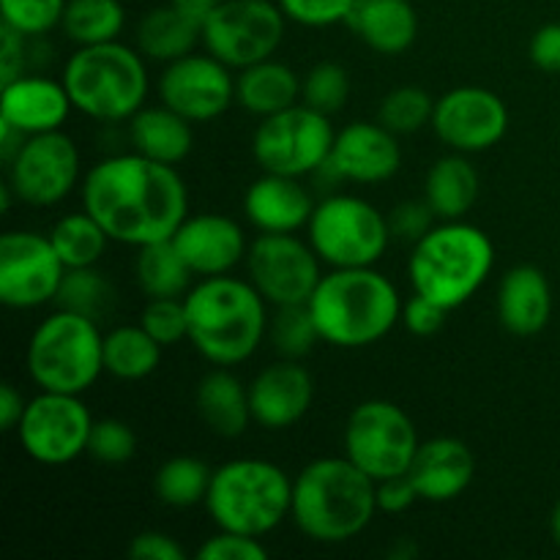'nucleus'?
Returning a JSON list of instances; mask_svg holds the SVG:
<instances>
[{
	"instance_id": "7ed1b4c3",
	"label": "nucleus",
	"mask_w": 560,
	"mask_h": 560,
	"mask_svg": "<svg viewBox=\"0 0 560 560\" xmlns=\"http://www.w3.org/2000/svg\"><path fill=\"white\" fill-rule=\"evenodd\" d=\"M189 342L213 366H238L257 353L268 334V301L249 279H197L184 295Z\"/></svg>"
},
{
	"instance_id": "6e6552de",
	"label": "nucleus",
	"mask_w": 560,
	"mask_h": 560,
	"mask_svg": "<svg viewBox=\"0 0 560 560\" xmlns=\"http://www.w3.org/2000/svg\"><path fill=\"white\" fill-rule=\"evenodd\" d=\"M27 375L42 392L82 394L104 372V334L98 320L58 310L44 317L27 342Z\"/></svg>"
},
{
	"instance_id": "a878e982",
	"label": "nucleus",
	"mask_w": 560,
	"mask_h": 560,
	"mask_svg": "<svg viewBox=\"0 0 560 560\" xmlns=\"http://www.w3.org/2000/svg\"><path fill=\"white\" fill-rule=\"evenodd\" d=\"M345 25L381 55L408 52L419 36V14L410 0H355Z\"/></svg>"
},
{
	"instance_id": "2eb2a0df",
	"label": "nucleus",
	"mask_w": 560,
	"mask_h": 560,
	"mask_svg": "<svg viewBox=\"0 0 560 560\" xmlns=\"http://www.w3.org/2000/svg\"><path fill=\"white\" fill-rule=\"evenodd\" d=\"M80 180V151L63 131L25 137L9 162V180L16 200L33 208L58 206Z\"/></svg>"
},
{
	"instance_id": "5701e85b",
	"label": "nucleus",
	"mask_w": 560,
	"mask_h": 560,
	"mask_svg": "<svg viewBox=\"0 0 560 560\" xmlns=\"http://www.w3.org/2000/svg\"><path fill=\"white\" fill-rule=\"evenodd\" d=\"M315 206L306 186L293 175L262 173L244 195L246 219L260 233H299L310 224Z\"/></svg>"
},
{
	"instance_id": "72a5a7b5",
	"label": "nucleus",
	"mask_w": 560,
	"mask_h": 560,
	"mask_svg": "<svg viewBox=\"0 0 560 560\" xmlns=\"http://www.w3.org/2000/svg\"><path fill=\"white\" fill-rule=\"evenodd\" d=\"M60 27L77 47L118 42L126 27L124 3L120 0H66Z\"/></svg>"
},
{
	"instance_id": "a18cd8bd",
	"label": "nucleus",
	"mask_w": 560,
	"mask_h": 560,
	"mask_svg": "<svg viewBox=\"0 0 560 560\" xmlns=\"http://www.w3.org/2000/svg\"><path fill=\"white\" fill-rule=\"evenodd\" d=\"M197 558L202 560H266L268 547L262 539L235 530H219L211 539H206L197 550Z\"/></svg>"
},
{
	"instance_id": "aec40b11",
	"label": "nucleus",
	"mask_w": 560,
	"mask_h": 560,
	"mask_svg": "<svg viewBox=\"0 0 560 560\" xmlns=\"http://www.w3.org/2000/svg\"><path fill=\"white\" fill-rule=\"evenodd\" d=\"M175 249L197 279L224 277L246 262V235L235 219L224 213H195L180 222L173 235Z\"/></svg>"
},
{
	"instance_id": "864d4df0",
	"label": "nucleus",
	"mask_w": 560,
	"mask_h": 560,
	"mask_svg": "<svg viewBox=\"0 0 560 560\" xmlns=\"http://www.w3.org/2000/svg\"><path fill=\"white\" fill-rule=\"evenodd\" d=\"M25 408H27V399H22V394L16 392V386L3 383V386H0V430L14 432L16 427H20Z\"/></svg>"
},
{
	"instance_id": "3c124183",
	"label": "nucleus",
	"mask_w": 560,
	"mask_h": 560,
	"mask_svg": "<svg viewBox=\"0 0 560 560\" xmlns=\"http://www.w3.org/2000/svg\"><path fill=\"white\" fill-rule=\"evenodd\" d=\"M530 63L547 74H560V22H547L530 36Z\"/></svg>"
},
{
	"instance_id": "4c0bfd02",
	"label": "nucleus",
	"mask_w": 560,
	"mask_h": 560,
	"mask_svg": "<svg viewBox=\"0 0 560 560\" xmlns=\"http://www.w3.org/2000/svg\"><path fill=\"white\" fill-rule=\"evenodd\" d=\"M268 337H271L273 350L290 361H301L315 350L317 342H323L306 304L277 306V315L268 320Z\"/></svg>"
},
{
	"instance_id": "8fccbe9b",
	"label": "nucleus",
	"mask_w": 560,
	"mask_h": 560,
	"mask_svg": "<svg viewBox=\"0 0 560 560\" xmlns=\"http://www.w3.org/2000/svg\"><path fill=\"white\" fill-rule=\"evenodd\" d=\"M377 492V512L386 514H402L413 506L416 501H421L419 490H416L413 479L408 474L402 476H388V479L375 481Z\"/></svg>"
},
{
	"instance_id": "4be33fe9",
	"label": "nucleus",
	"mask_w": 560,
	"mask_h": 560,
	"mask_svg": "<svg viewBox=\"0 0 560 560\" xmlns=\"http://www.w3.org/2000/svg\"><path fill=\"white\" fill-rule=\"evenodd\" d=\"M74 109L63 80L22 74L0 88V120L14 126L25 137L60 131Z\"/></svg>"
},
{
	"instance_id": "37998d69",
	"label": "nucleus",
	"mask_w": 560,
	"mask_h": 560,
	"mask_svg": "<svg viewBox=\"0 0 560 560\" xmlns=\"http://www.w3.org/2000/svg\"><path fill=\"white\" fill-rule=\"evenodd\" d=\"M88 454L104 465H124L137 454V435L126 421L102 419L93 421Z\"/></svg>"
},
{
	"instance_id": "a19ab883",
	"label": "nucleus",
	"mask_w": 560,
	"mask_h": 560,
	"mask_svg": "<svg viewBox=\"0 0 560 560\" xmlns=\"http://www.w3.org/2000/svg\"><path fill=\"white\" fill-rule=\"evenodd\" d=\"M66 0H0V22L22 36H44L60 25Z\"/></svg>"
},
{
	"instance_id": "cd10ccee",
	"label": "nucleus",
	"mask_w": 560,
	"mask_h": 560,
	"mask_svg": "<svg viewBox=\"0 0 560 560\" xmlns=\"http://www.w3.org/2000/svg\"><path fill=\"white\" fill-rule=\"evenodd\" d=\"M129 137L137 153L162 164H180L195 148V124L167 104L142 107L129 120Z\"/></svg>"
},
{
	"instance_id": "0eeeda50",
	"label": "nucleus",
	"mask_w": 560,
	"mask_h": 560,
	"mask_svg": "<svg viewBox=\"0 0 560 560\" xmlns=\"http://www.w3.org/2000/svg\"><path fill=\"white\" fill-rule=\"evenodd\" d=\"M293 479L277 463L257 457L230 459L213 470L206 512L219 530L268 536L290 517Z\"/></svg>"
},
{
	"instance_id": "39448f33",
	"label": "nucleus",
	"mask_w": 560,
	"mask_h": 560,
	"mask_svg": "<svg viewBox=\"0 0 560 560\" xmlns=\"http://www.w3.org/2000/svg\"><path fill=\"white\" fill-rule=\"evenodd\" d=\"M495 266V246L490 235L476 224L454 219L435 224L413 244L408 260V277L413 293L435 301L443 310L468 304Z\"/></svg>"
},
{
	"instance_id": "5fc2aeb1",
	"label": "nucleus",
	"mask_w": 560,
	"mask_h": 560,
	"mask_svg": "<svg viewBox=\"0 0 560 560\" xmlns=\"http://www.w3.org/2000/svg\"><path fill=\"white\" fill-rule=\"evenodd\" d=\"M170 3H173L180 14L189 16L195 25L202 27L208 22V16L219 9V3H222V0H170Z\"/></svg>"
},
{
	"instance_id": "423d86ee",
	"label": "nucleus",
	"mask_w": 560,
	"mask_h": 560,
	"mask_svg": "<svg viewBox=\"0 0 560 560\" xmlns=\"http://www.w3.org/2000/svg\"><path fill=\"white\" fill-rule=\"evenodd\" d=\"M63 85L77 113L102 124H120L145 107L151 82L140 49L107 42L77 47L66 60Z\"/></svg>"
},
{
	"instance_id": "9d476101",
	"label": "nucleus",
	"mask_w": 560,
	"mask_h": 560,
	"mask_svg": "<svg viewBox=\"0 0 560 560\" xmlns=\"http://www.w3.org/2000/svg\"><path fill=\"white\" fill-rule=\"evenodd\" d=\"M342 446L350 463L381 481L408 474L421 441L413 419L397 402L366 399L348 416Z\"/></svg>"
},
{
	"instance_id": "c85d7f7f",
	"label": "nucleus",
	"mask_w": 560,
	"mask_h": 560,
	"mask_svg": "<svg viewBox=\"0 0 560 560\" xmlns=\"http://www.w3.org/2000/svg\"><path fill=\"white\" fill-rule=\"evenodd\" d=\"M235 102L257 118H268L301 104V77L282 60H260L235 77Z\"/></svg>"
},
{
	"instance_id": "1a4fd4ad",
	"label": "nucleus",
	"mask_w": 560,
	"mask_h": 560,
	"mask_svg": "<svg viewBox=\"0 0 560 560\" xmlns=\"http://www.w3.org/2000/svg\"><path fill=\"white\" fill-rule=\"evenodd\" d=\"M392 238L386 213L355 195L326 197L317 202L306 224V241L328 268L375 266Z\"/></svg>"
},
{
	"instance_id": "de8ad7c7",
	"label": "nucleus",
	"mask_w": 560,
	"mask_h": 560,
	"mask_svg": "<svg viewBox=\"0 0 560 560\" xmlns=\"http://www.w3.org/2000/svg\"><path fill=\"white\" fill-rule=\"evenodd\" d=\"M446 315L448 310H443L441 304L413 293L402 304V317H399V323H402L405 331L413 334V337H435V334L446 326Z\"/></svg>"
},
{
	"instance_id": "58836bf2",
	"label": "nucleus",
	"mask_w": 560,
	"mask_h": 560,
	"mask_svg": "<svg viewBox=\"0 0 560 560\" xmlns=\"http://www.w3.org/2000/svg\"><path fill=\"white\" fill-rule=\"evenodd\" d=\"M432 113H435V98L424 88L399 85L383 96L377 120L394 135H413L432 124Z\"/></svg>"
},
{
	"instance_id": "79ce46f5",
	"label": "nucleus",
	"mask_w": 560,
	"mask_h": 560,
	"mask_svg": "<svg viewBox=\"0 0 560 560\" xmlns=\"http://www.w3.org/2000/svg\"><path fill=\"white\" fill-rule=\"evenodd\" d=\"M140 326L156 339L162 348L189 339V315L184 299H148L140 315Z\"/></svg>"
},
{
	"instance_id": "f03ea898",
	"label": "nucleus",
	"mask_w": 560,
	"mask_h": 560,
	"mask_svg": "<svg viewBox=\"0 0 560 560\" xmlns=\"http://www.w3.org/2000/svg\"><path fill=\"white\" fill-rule=\"evenodd\" d=\"M377 514L375 479L348 457H320L293 479L290 520L317 545H345Z\"/></svg>"
},
{
	"instance_id": "2f4dec72",
	"label": "nucleus",
	"mask_w": 560,
	"mask_h": 560,
	"mask_svg": "<svg viewBox=\"0 0 560 560\" xmlns=\"http://www.w3.org/2000/svg\"><path fill=\"white\" fill-rule=\"evenodd\" d=\"M162 345L137 323L104 334V372L115 381L137 383L151 377L162 361Z\"/></svg>"
},
{
	"instance_id": "473e14b6",
	"label": "nucleus",
	"mask_w": 560,
	"mask_h": 560,
	"mask_svg": "<svg viewBox=\"0 0 560 560\" xmlns=\"http://www.w3.org/2000/svg\"><path fill=\"white\" fill-rule=\"evenodd\" d=\"M135 273L145 299H184L191 290V279H195L191 268L175 249L173 238L140 246Z\"/></svg>"
},
{
	"instance_id": "a211bd4d",
	"label": "nucleus",
	"mask_w": 560,
	"mask_h": 560,
	"mask_svg": "<svg viewBox=\"0 0 560 560\" xmlns=\"http://www.w3.org/2000/svg\"><path fill=\"white\" fill-rule=\"evenodd\" d=\"M230 66L211 52H189L164 63L159 77V98L191 124L217 120L235 102V77Z\"/></svg>"
},
{
	"instance_id": "c756f323",
	"label": "nucleus",
	"mask_w": 560,
	"mask_h": 560,
	"mask_svg": "<svg viewBox=\"0 0 560 560\" xmlns=\"http://www.w3.org/2000/svg\"><path fill=\"white\" fill-rule=\"evenodd\" d=\"M481 195V178L470 164L468 153L438 159L424 180V200L441 222L465 219Z\"/></svg>"
},
{
	"instance_id": "f3484780",
	"label": "nucleus",
	"mask_w": 560,
	"mask_h": 560,
	"mask_svg": "<svg viewBox=\"0 0 560 560\" xmlns=\"http://www.w3.org/2000/svg\"><path fill=\"white\" fill-rule=\"evenodd\" d=\"M432 131L457 153H481L495 148L509 131V107L495 91L479 85L452 88L435 98Z\"/></svg>"
},
{
	"instance_id": "6e6d98bb",
	"label": "nucleus",
	"mask_w": 560,
	"mask_h": 560,
	"mask_svg": "<svg viewBox=\"0 0 560 560\" xmlns=\"http://www.w3.org/2000/svg\"><path fill=\"white\" fill-rule=\"evenodd\" d=\"M550 534H552V539H556V545H558V550H560V501L556 503V509H552Z\"/></svg>"
},
{
	"instance_id": "f704fd0d",
	"label": "nucleus",
	"mask_w": 560,
	"mask_h": 560,
	"mask_svg": "<svg viewBox=\"0 0 560 560\" xmlns=\"http://www.w3.org/2000/svg\"><path fill=\"white\" fill-rule=\"evenodd\" d=\"M49 241H52L55 252L60 255L66 268H85L96 266L104 257L109 244V235L91 213L82 208V211L66 213L55 222V228L49 230Z\"/></svg>"
},
{
	"instance_id": "e433bc0d",
	"label": "nucleus",
	"mask_w": 560,
	"mask_h": 560,
	"mask_svg": "<svg viewBox=\"0 0 560 560\" xmlns=\"http://www.w3.org/2000/svg\"><path fill=\"white\" fill-rule=\"evenodd\" d=\"M113 284H109V279L96 266L66 268L58 295H55V306L58 310L74 312V315L91 317V320H102L113 310Z\"/></svg>"
},
{
	"instance_id": "49530a36",
	"label": "nucleus",
	"mask_w": 560,
	"mask_h": 560,
	"mask_svg": "<svg viewBox=\"0 0 560 560\" xmlns=\"http://www.w3.org/2000/svg\"><path fill=\"white\" fill-rule=\"evenodd\" d=\"M438 217L427 200H405L388 213V228H392L394 238H402L416 244L424 238L432 228H435Z\"/></svg>"
},
{
	"instance_id": "4468645a",
	"label": "nucleus",
	"mask_w": 560,
	"mask_h": 560,
	"mask_svg": "<svg viewBox=\"0 0 560 560\" xmlns=\"http://www.w3.org/2000/svg\"><path fill=\"white\" fill-rule=\"evenodd\" d=\"M320 266L310 241L295 233H260L246 252L249 282L273 306L310 304L323 279Z\"/></svg>"
},
{
	"instance_id": "393cba45",
	"label": "nucleus",
	"mask_w": 560,
	"mask_h": 560,
	"mask_svg": "<svg viewBox=\"0 0 560 560\" xmlns=\"http://www.w3.org/2000/svg\"><path fill=\"white\" fill-rule=\"evenodd\" d=\"M552 315V288L541 268L514 266L503 273L498 288V320L514 337H536Z\"/></svg>"
},
{
	"instance_id": "bb28decb",
	"label": "nucleus",
	"mask_w": 560,
	"mask_h": 560,
	"mask_svg": "<svg viewBox=\"0 0 560 560\" xmlns=\"http://www.w3.org/2000/svg\"><path fill=\"white\" fill-rule=\"evenodd\" d=\"M195 405L202 424L219 438H241L252 424L249 386L230 372V366H213L195 388Z\"/></svg>"
},
{
	"instance_id": "f257e3e1",
	"label": "nucleus",
	"mask_w": 560,
	"mask_h": 560,
	"mask_svg": "<svg viewBox=\"0 0 560 560\" xmlns=\"http://www.w3.org/2000/svg\"><path fill=\"white\" fill-rule=\"evenodd\" d=\"M82 208L107 230L109 241L140 249L173 238L189 217V191L173 164L131 151L88 170Z\"/></svg>"
},
{
	"instance_id": "7c9ffc66",
	"label": "nucleus",
	"mask_w": 560,
	"mask_h": 560,
	"mask_svg": "<svg viewBox=\"0 0 560 560\" xmlns=\"http://www.w3.org/2000/svg\"><path fill=\"white\" fill-rule=\"evenodd\" d=\"M197 42H202V27L180 14L173 3L145 11L137 25V47L148 60H156V63H173L195 52Z\"/></svg>"
},
{
	"instance_id": "ddd939ff",
	"label": "nucleus",
	"mask_w": 560,
	"mask_h": 560,
	"mask_svg": "<svg viewBox=\"0 0 560 560\" xmlns=\"http://www.w3.org/2000/svg\"><path fill=\"white\" fill-rule=\"evenodd\" d=\"M91 430V410L77 394L38 392L36 397L27 399L16 438H20L22 452L33 463L58 468V465L74 463L88 452Z\"/></svg>"
},
{
	"instance_id": "ea45409f",
	"label": "nucleus",
	"mask_w": 560,
	"mask_h": 560,
	"mask_svg": "<svg viewBox=\"0 0 560 560\" xmlns=\"http://www.w3.org/2000/svg\"><path fill=\"white\" fill-rule=\"evenodd\" d=\"M350 96V74L345 66L334 63V60H320L301 77V104L317 109V113L328 115L345 107Z\"/></svg>"
},
{
	"instance_id": "b1692460",
	"label": "nucleus",
	"mask_w": 560,
	"mask_h": 560,
	"mask_svg": "<svg viewBox=\"0 0 560 560\" xmlns=\"http://www.w3.org/2000/svg\"><path fill=\"white\" fill-rule=\"evenodd\" d=\"M476 474V457L468 443L457 438H432L424 441L410 463L419 498L427 503H448L463 495Z\"/></svg>"
},
{
	"instance_id": "20e7f679",
	"label": "nucleus",
	"mask_w": 560,
	"mask_h": 560,
	"mask_svg": "<svg viewBox=\"0 0 560 560\" xmlns=\"http://www.w3.org/2000/svg\"><path fill=\"white\" fill-rule=\"evenodd\" d=\"M320 339L339 350L377 345L402 317V299L388 277L370 268H331L310 299Z\"/></svg>"
},
{
	"instance_id": "9b49d317",
	"label": "nucleus",
	"mask_w": 560,
	"mask_h": 560,
	"mask_svg": "<svg viewBox=\"0 0 560 560\" xmlns=\"http://www.w3.org/2000/svg\"><path fill=\"white\" fill-rule=\"evenodd\" d=\"M334 131L331 118L306 104L282 109L277 115L260 118V126L252 137V156L262 173L315 175L331 156Z\"/></svg>"
},
{
	"instance_id": "6ab92c4d",
	"label": "nucleus",
	"mask_w": 560,
	"mask_h": 560,
	"mask_svg": "<svg viewBox=\"0 0 560 560\" xmlns=\"http://www.w3.org/2000/svg\"><path fill=\"white\" fill-rule=\"evenodd\" d=\"M397 137L399 135L386 129L381 120L377 124L353 120L337 131L331 156L320 170L331 175V180L383 184V180L394 178L402 167V148H399Z\"/></svg>"
},
{
	"instance_id": "f8f14e48",
	"label": "nucleus",
	"mask_w": 560,
	"mask_h": 560,
	"mask_svg": "<svg viewBox=\"0 0 560 560\" xmlns=\"http://www.w3.org/2000/svg\"><path fill=\"white\" fill-rule=\"evenodd\" d=\"M288 22L271 0H222L202 25V44L213 58L241 71L277 55Z\"/></svg>"
},
{
	"instance_id": "09e8293b",
	"label": "nucleus",
	"mask_w": 560,
	"mask_h": 560,
	"mask_svg": "<svg viewBox=\"0 0 560 560\" xmlns=\"http://www.w3.org/2000/svg\"><path fill=\"white\" fill-rule=\"evenodd\" d=\"M129 558L135 560H186V550L175 536L162 530H142L131 539Z\"/></svg>"
},
{
	"instance_id": "c03bdc74",
	"label": "nucleus",
	"mask_w": 560,
	"mask_h": 560,
	"mask_svg": "<svg viewBox=\"0 0 560 560\" xmlns=\"http://www.w3.org/2000/svg\"><path fill=\"white\" fill-rule=\"evenodd\" d=\"M355 0H279L290 22L304 27L345 25Z\"/></svg>"
},
{
	"instance_id": "603ef678",
	"label": "nucleus",
	"mask_w": 560,
	"mask_h": 560,
	"mask_svg": "<svg viewBox=\"0 0 560 560\" xmlns=\"http://www.w3.org/2000/svg\"><path fill=\"white\" fill-rule=\"evenodd\" d=\"M25 38L27 36H22L20 31L0 22V42H3V49H0V85L22 77V69H25Z\"/></svg>"
},
{
	"instance_id": "c9c22d12",
	"label": "nucleus",
	"mask_w": 560,
	"mask_h": 560,
	"mask_svg": "<svg viewBox=\"0 0 560 560\" xmlns=\"http://www.w3.org/2000/svg\"><path fill=\"white\" fill-rule=\"evenodd\" d=\"M213 470L197 457H170L153 476V492L170 509H191L206 503Z\"/></svg>"
},
{
	"instance_id": "412c9836",
	"label": "nucleus",
	"mask_w": 560,
	"mask_h": 560,
	"mask_svg": "<svg viewBox=\"0 0 560 560\" xmlns=\"http://www.w3.org/2000/svg\"><path fill=\"white\" fill-rule=\"evenodd\" d=\"M312 399H315V381L299 361L282 359L268 364L249 383L252 421L262 430L277 432L295 427L310 413Z\"/></svg>"
},
{
	"instance_id": "dca6fc26",
	"label": "nucleus",
	"mask_w": 560,
	"mask_h": 560,
	"mask_svg": "<svg viewBox=\"0 0 560 560\" xmlns=\"http://www.w3.org/2000/svg\"><path fill=\"white\" fill-rule=\"evenodd\" d=\"M66 266L49 235L11 230L0 238V304L9 310H38L55 304Z\"/></svg>"
}]
</instances>
